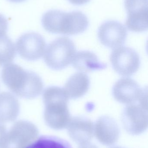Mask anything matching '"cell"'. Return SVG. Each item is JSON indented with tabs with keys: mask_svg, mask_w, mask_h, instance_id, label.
Listing matches in <instances>:
<instances>
[{
	"mask_svg": "<svg viewBox=\"0 0 148 148\" xmlns=\"http://www.w3.org/2000/svg\"><path fill=\"white\" fill-rule=\"evenodd\" d=\"M38 134L34 124L27 121H18L6 134L1 148H27L36 140Z\"/></svg>",
	"mask_w": 148,
	"mask_h": 148,
	"instance_id": "5",
	"label": "cell"
},
{
	"mask_svg": "<svg viewBox=\"0 0 148 148\" xmlns=\"http://www.w3.org/2000/svg\"><path fill=\"white\" fill-rule=\"evenodd\" d=\"M3 123L0 122V147L4 140L6 135V127Z\"/></svg>",
	"mask_w": 148,
	"mask_h": 148,
	"instance_id": "20",
	"label": "cell"
},
{
	"mask_svg": "<svg viewBox=\"0 0 148 148\" xmlns=\"http://www.w3.org/2000/svg\"><path fill=\"white\" fill-rule=\"evenodd\" d=\"M111 148H124L122 147H113Z\"/></svg>",
	"mask_w": 148,
	"mask_h": 148,
	"instance_id": "24",
	"label": "cell"
},
{
	"mask_svg": "<svg viewBox=\"0 0 148 148\" xmlns=\"http://www.w3.org/2000/svg\"><path fill=\"white\" fill-rule=\"evenodd\" d=\"M90 80L83 73H76L71 76L64 85V90L69 98L77 99L83 96L89 88Z\"/></svg>",
	"mask_w": 148,
	"mask_h": 148,
	"instance_id": "16",
	"label": "cell"
},
{
	"mask_svg": "<svg viewBox=\"0 0 148 148\" xmlns=\"http://www.w3.org/2000/svg\"><path fill=\"white\" fill-rule=\"evenodd\" d=\"M110 60L115 71L123 76L132 75L140 68V56L135 50L128 47L120 46L115 49Z\"/></svg>",
	"mask_w": 148,
	"mask_h": 148,
	"instance_id": "6",
	"label": "cell"
},
{
	"mask_svg": "<svg viewBox=\"0 0 148 148\" xmlns=\"http://www.w3.org/2000/svg\"><path fill=\"white\" fill-rule=\"evenodd\" d=\"M16 55L15 47L13 42L7 35L0 36V66L12 62Z\"/></svg>",
	"mask_w": 148,
	"mask_h": 148,
	"instance_id": "17",
	"label": "cell"
},
{
	"mask_svg": "<svg viewBox=\"0 0 148 148\" xmlns=\"http://www.w3.org/2000/svg\"><path fill=\"white\" fill-rule=\"evenodd\" d=\"M46 47L45 40L38 33H26L19 37L16 48L19 55L24 60L35 61L41 59Z\"/></svg>",
	"mask_w": 148,
	"mask_h": 148,
	"instance_id": "8",
	"label": "cell"
},
{
	"mask_svg": "<svg viewBox=\"0 0 148 148\" xmlns=\"http://www.w3.org/2000/svg\"><path fill=\"white\" fill-rule=\"evenodd\" d=\"M122 122L125 130L129 134L138 135L148 127V108L140 104H129L122 114Z\"/></svg>",
	"mask_w": 148,
	"mask_h": 148,
	"instance_id": "7",
	"label": "cell"
},
{
	"mask_svg": "<svg viewBox=\"0 0 148 148\" xmlns=\"http://www.w3.org/2000/svg\"><path fill=\"white\" fill-rule=\"evenodd\" d=\"M76 53L75 45L69 38L60 37L49 44L44 53V62L55 70L63 69L72 63Z\"/></svg>",
	"mask_w": 148,
	"mask_h": 148,
	"instance_id": "4",
	"label": "cell"
},
{
	"mask_svg": "<svg viewBox=\"0 0 148 148\" xmlns=\"http://www.w3.org/2000/svg\"><path fill=\"white\" fill-rule=\"evenodd\" d=\"M42 24L44 29L52 34L74 35L87 28L89 21L82 12H64L59 10L47 11L43 16Z\"/></svg>",
	"mask_w": 148,
	"mask_h": 148,
	"instance_id": "3",
	"label": "cell"
},
{
	"mask_svg": "<svg viewBox=\"0 0 148 148\" xmlns=\"http://www.w3.org/2000/svg\"><path fill=\"white\" fill-rule=\"evenodd\" d=\"M72 4L74 5H81L89 2L90 0H68Z\"/></svg>",
	"mask_w": 148,
	"mask_h": 148,
	"instance_id": "22",
	"label": "cell"
},
{
	"mask_svg": "<svg viewBox=\"0 0 148 148\" xmlns=\"http://www.w3.org/2000/svg\"><path fill=\"white\" fill-rule=\"evenodd\" d=\"M72 63L75 69L82 73L102 70L107 67L106 64L99 61L95 54L89 51H81L76 53Z\"/></svg>",
	"mask_w": 148,
	"mask_h": 148,
	"instance_id": "14",
	"label": "cell"
},
{
	"mask_svg": "<svg viewBox=\"0 0 148 148\" xmlns=\"http://www.w3.org/2000/svg\"><path fill=\"white\" fill-rule=\"evenodd\" d=\"M94 134L102 144L112 146L119 140L120 129L117 123L112 117L103 116L96 122L94 126Z\"/></svg>",
	"mask_w": 148,
	"mask_h": 148,
	"instance_id": "12",
	"label": "cell"
},
{
	"mask_svg": "<svg viewBox=\"0 0 148 148\" xmlns=\"http://www.w3.org/2000/svg\"><path fill=\"white\" fill-rule=\"evenodd\" d=\"M44 118L47 125L53 129L67 128L71 117L68 107L69 98L64 89L51 86L44 90Z\"/></svg>",
	"mask_w": 148,
	"mask_h": 148,
	"instance_id": "2",
	"label": "cell"
},
{
	"mask_svg": "<svg viewBox=\"0 0 148 148\" xmlns=\"http://www.w3.org/2000/svg\"><path fill=\"white\" fill-rule=\"evenodd\" d=\"M1 77L9 89L21 98L34 99L43 90V82L39 75L17 64L10 63L3 67Z\"/></svg>",
	"mask_w": 148,
	"mask_h": 148,
	"instance_id": "1",
	"label": "cell"
},
{
	"mask_svg": "<svg viewBox=\"0 0 148 148\" xmlns=\"http://www.w3.org/2000/svg\"><path fill=\"white\" fill-rule=\"evenodd\" d=\"M127 34L125 26L115 21H109L103 23L98 31V38L101 43L112 49L122 45L126 41Z\"/></svg>",
	"mask_w": 148,
	"mask_h": 148,
	"instance_id": "10",
	"label": "cell"
},
{
	"mask_svg": "<svg viewBox=\"0 0 148 148\" xmlns=\"http://www.w3.org/2000/svg\"><path fill=\"white\" fill-rule=\"evenodd\" d=\"M27 148H72L64 140L54 136H43Z\"/></svg>",
	"mask_w": 148,
	"mask_h": 148,
	"instance_id": "18",
	"label": "cell"
},
{
	"mask_svg": "<svg viewBox=\"0 0 148 148\" xmlns=\"http://www.w3.org/2000/svg\"><path fill=\"white\" fill-rule=\"evenodd\" d=\"M144 90L132 78L123 77L114 84L113 94L116 101L129 105L138 101Z\"/></svg>",
	"mask_w": 148,
	"mask_h": 148,
	"instance_id": "11",
	"label": "cell"
},
{
	"mask_svg": "<svg viewBox=\"0 0 148 148\" xmlns=\"http://www.w3.org/2000/svg\"><path fill=\"white\" fill-rule=\"evenodd\" d=\"M148 0H125L127 13L126 26L130 31L141 32L148 29Z\"/></svg>",
	"mask_w": 148,
	"mask_h": 148,
	"instance_id": "9",
	"label": "cell"
},
{
	"mask_svg": "<svg viewBox=\"0 0 148 148\" xmlns=\"http://www.w3.org/2000/svg\"><path fill=\"white\" fill-rule=\"evenodd\" d=\"M67 128L70 137L78 145L89 142L93 138L94 124L87 117L75 116L71 118Z\"/></svg>",
	"mask_w": 148,
	"mask_h": 148,
	"instance_id": "13",
	"label": "cell"
},
{
	"mask_svg": "<svg viewBox=\"0 0 148 148\" xmlns=\"http://www.w3.org/2000/svg\"><path fill=\"white\" fill-rule=\"evenodd\" d=\"M8 28V20L2 14H0V36L6 35Z\"/></svg>",
	"mask_w": 148,
	"mask_h": 148,
	"instance_id": "19",
	"label": "cell"
},
{
	"mask_svg": "<svg viewBox=\"0 0 148 148\" xmlns=\"http://www.w3.org/2000/svg\"><path fill=\"white\" fill-rule=\"evenodd\" d=\"M9 1L14 3H21L24 1L26 0H8Z\"/></svg>",
	"mask_w": 148,
	"mask_h": 148,
	"instance_id": "23",
	"label": "cell"
},
{
	"mask_svg": "<svg viewBox=\"0 0 148 148\" xmlns=\"http://www.w3.org/2000/svg\"><path fill=\"white\" fill-rule=\"evenodd\" d=\"M78 148H98L94 144H92L90 142L79 144Z\"/></svg>",
	"mask_w": 148,
	"mask_h": 148,
	"instance_id": "21",
	"label": "cell"
},
{
	"mask_svg": "<svg viewBox=\"0 0 148 148\" xmlns=\"http://www.w3.org/2000/svg\"><path fill=\"white\" fill-rule=\"evenodd\" d=\"M18 99L11 93H0V122H10L15 121L20 112Z\"/></svg>",
	"mask_w": 148,
	"mask_h": 148,
	"instance_id": "15",
	"label": "cell"
}]
</instances>
